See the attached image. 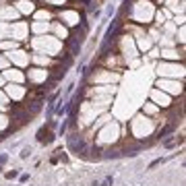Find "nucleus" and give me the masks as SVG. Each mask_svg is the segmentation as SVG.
<instances>
[{"instance_id": "nucleus-4", "label": "nucleus", "mask_w": 186, "mask_h": 186, "mask_svg": "<svg viewBox=\"0 0 186 186\" xmlns=\"http://www.w3.org/2000/svg\"><path fill=\"white\" fill-rule=\"evenodd\" d=\"M101 155V147H93L91 149V157H99Z\"/></svg>"}, {"instance_id": "nucleus-7", "label": "nucleus", "mask_w": 186, "mask_h": 186, "mask_svg": "<svg viewBox=\"0 0 186 186\" xmlns=\"http://www.w3.org/2000/svg\"><path fill=\"white\" fill-rule=\"evenodd\" d=\"M112 184V176H108V178H105V182H103V186H110Z\"/></svg>"}, {"instance_id": "nucleus-6", "label": "nucleus", "mask_w": 186, "mask_h": 186, "mask_svg": "<svg viewBox=\"0 0 186 186\" xmlns=\"http://www.w3.org/2000/svg\"><path fill=\"white\" fill-rule=\"evenodd\" d=\"M29 153H31V149H29V147H27V149H23V153H21V155H23V157H27Z\"/></svg>"}, {"instance_id": "nucleus-1", "label": "nucleus", "mask_w": 186, "mask_h": 186, "mask_svg": "<svg viewBox=\"0 0 186 186\" xmlns=\"http://www.w3.org/2000/svg\"><path fill=\"white\" fill-rule=\"evenodd\" d=\"M68 147L72 149L75 153H81V155H85V143H83V137H79V134H70L68 137Z\"/></svg>"}, {"instance_id": "nucleus-3", "label": "nucleus", "mask_w": 186, "mask_h": 186, "mask_svg": "<svg viewBox=\"0 0 186 186\" xmlns=\"http://www.w3.org/2000/svg\"><path fill=\"white\" fill-rule=\"evenodd\" d=\"M39 110H41V99H33V101H29V105H27L29 116H31V114H37Z\"/></svg>"}, {"instance_id": "nucleus-5", "label": "nucleus", "mask_w": 186, "mask_h": 186, "mask_svg": "<svg viewBox=\"0 0 186 186\" xmlns=\"http://www.w3.org/2000/svg\"><path fill=\"white\" fill-rule=\"evenodd\" d=\"M6 178L8 180H10V178H17V172H14V170H13V172H6Z\"/></svg>"}, {"instance_id": "nucleus-2", "label": "nucleus", "mask_w": 186, "mask_h": 186, "mask_svg": "<svg viewBox=\"0 0 186 186\" xmlns=\"http://www.w3.org/2000/svg\"><path fill=\"white\" fill-rule=\"evenodd\" d=\"M37 141H39V143H52V141H54V134L50 132V126L48 128H46V126L39 128V132H37Z\"/></svg>"}, {"instance_id": "nucleus-8", "label": "nucleus", "mask_w": 186, "mask_h": 186, "mask_svg": "<svg viewBox=\"0 0 186 186\" xmlns=\"http://www.w3.org/2000/svg\"><path fill=\"white\" fill-rule=\"evenodd\" d=\"M0 170H2V167H0Z\"/></svg>"}]
</instances>
